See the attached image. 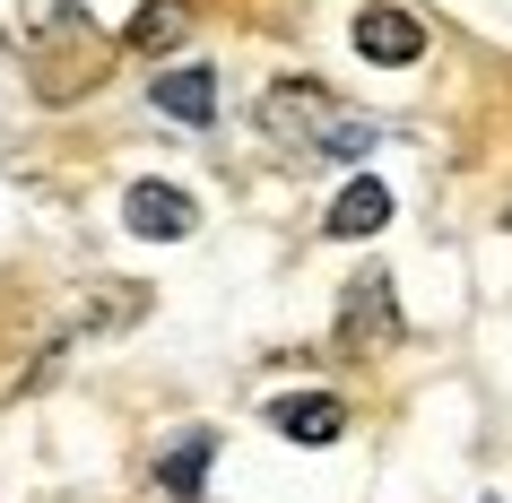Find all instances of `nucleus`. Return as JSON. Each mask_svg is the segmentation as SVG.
Instances as JSON below:
<instances>
[{
    "label": "nucleus",
    "mask_w": 512,
    "mask_h": 503,
    "mask_svg": "<svg viewBox=\"0 0 512 503\" xmlns=\"http://www.w3.org/2000/svg\"><path fill=\"white\" fill-rule=\"evenodd\" d=\"M122 35H131L139 53H174V44L191 35V0H139Z\"/></svg>",
    "instance_id": "1a4fd4ad"
},
{
    "label": "nucleus",
    "mask_w": 512,
    "mask_h": 503,
    "mask_svg": "<svg viewBox=\"0 0 512 503\" xmlns=\"http://www.w3.org/2000/svg\"><path fill=\"white\" fill-rule=\"evenodd\" d=\"M157 113H174V122H217V79L200 70V61H183V70H157Z\"/></svg>",
    "instance_id": "6e6552de"
},
{
    "label": "nucleus",
    "mask_w": 512,
    "mask_h": 503,
    "mask_svg": "<svg viewBox=\"0 0 512 503\" xmlns=\"http://www.w3.org/2000/svg\"><path fill=\"white\" fill-rule=\"evenodd\" d=\"M382 226H391V191H382L374 174H356V183L330 200V235H339V243H365V235H382Z\"/></svg>",
    "instance_id": "423d86ee"
},
{
    "label": "nucleus",
    "mask_w": 512,
    "mask_h": 503,
    "mask_svg": "<svg viewBox=\"0 0 512 503\" xmlns=\"http://www.w3.org/2000/svg\"><path fill=\"white\" fill-rule=\"evenodd\" d=\"M209 434H183V443H174V451H165V460H157V486H165V495H174V503H200V477H209Z\"/></svg>",
    "instance_id": "9d476101"
},
{
    "label": "nucleus",
    "mask_w": 512,
    "mask_h": 503,
    "mask_svg": "<svg viewBox=\"0 0 512 503\" xmlns=\"http://www.w3.org/2000/svg\"><path fill=\"white\" fill-rule=\"evenodd\" d=\"M270 425L287 434V443L322 451V443L348 434V399H339V391H296V399H278V408H270Z\"/></svg>",
    "instance_id": "39448f33"
},
{
    "label": "nucleus",
    "mask_w": 512,
    "mask_h": 503,
    "mask_svg": "<svg viewBox=\"0 0 512 503\" xmlns=\"http://www.w3.org/2000/svg\"><path fill=\"white\" fill-rule=\"evenodd\" d=\"M122 226H131L139 243H183L191 226H200V200H191L183 183H131L122 191Z\"/></svg>",
    "instance_id": "f03ea898"
},
{
    "label": "nucleus",
    "mask_w": 512,
    "mask_h": 503,
    "mask_svg": "<svg viewBox=\"0 0 512 503\" xmlns=\"http://www.w3.org/2000/svg\"><path fill=\"white\" fill-rule=\"evenodd\" d=\"M348 35H356V53H365V61H382V70H408V61L426 53V27H417L408 9H391V0H365Z\"/></svg>",
    "instance_id": "7ed1b4c3"
},
{
    "label": "nucleus",
    "mask_w": 512,
    "mask_h": 503,
    "mask_svg": "<svg viewBox=\"0 0 512 503\" xmlns=\"http://www.w3.org/2000/svg\"><path fill=\"white\" fill-rule=\"evenodd\" d=\"M261 131H270L296 165H356V157H374L382 122L356 113L348 96L322 87V79H278L270 96H261Z\"/></svg>",
    "instance_id": "f257e3e1"
},
{
    "label": "nucleus",
    "mask_w": 512,
    "mask_h": 503,
    "mask_svg": "<svg viewBox=\"0 0 512 503\" xmlns=\"http://www.w3.org/2000/svg\"><path fill=\"white\" fill-rule=\"evenodd\" d=\"M79 27V0H0V44L9 53H53Z\"/></svg>",
    "instance_id": "20e7f679"
},
{
    "label": "nucleus",
    "mask_w": 512,
    "mask_h": 503,
    "mask_svg": "<svg viewBox=\"0 0 512 503\" xmlns=\"http://www.w3.org/2000/svg\"><path fill=\"white\" fill-rule=\"evenodd\" d=\"M391 330H400V313H391V278H382V269H374V278H356V287H348V313H339V339H391Z\"/></svg>",
    "instance_id": "0eeeda50"
}]
</instances>
